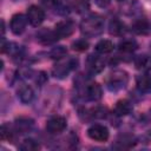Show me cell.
<instances>
[{"label": "cell", "mask_w": 151, "mask_h": 151, "mask_svg": "<svg viewBox=\"0 0 151 151\" xmlns=\"http://www.w3.org/2000/svg\"><path fill=\"white\" fill-rule=\"evenodd\" d=\"M104 19L103 17L98 14H92L86 17L81 22H80V31L85 37L92 38L97 37L103 33L104 31Z\"/></svg>", "instance_id": "6da1fadb"}, {"label": "cell", "mask_w": 151, "mask_h": 151, "mask_svg": "<svg viewBox=\"0 0 151 151\" xmlns=\"http://www.w3.org/2000/svg\"><path fill=\"white\" fill-rule=\"evenodd\" d=\"M127 83H129V74L123 70H117L109 74L106 79V87L110 91L117 92L123 90L127 85Z\"/></svg>", "instance_id": "7a4b0ae2"}, {"label": "cell", "mask_w": 151, "mask_h": 151, "mask_svg": "<svg viewBox=\"0 0 151 151\" xmlns=\"http://www.w3.org/2000/svg\"><path fill=\"white\" fill-rule=\"evenodd\" d=\"M78 65V60L76 58H68L67 60H63V61H59L58 64L54 65L52 72H53V76L55 78H59V79H63L65 77H67V74L74 70Z\"/></svg>", "instance_id": "3957f363"}, {"label": "cell", "mask_w": 151, "mask_h": 151, "mask_svg": "<svg viewBox=\"0 0 151 151\" xmlns=\"http://www.w3.org/2000/svg\"><path fill=\"white\" fill-rule=\"evenodd\" d=\"M109 130L100 124H93L87 129V136L96 142H105L109 139Z\"/></svg>", "instance_id": "277c9868"}, {"label": "cell", "mask_w": 151, "mask_h": 151, "mask_svg": "<svg viewBox=\"0 0 151 151\" xmlns=\"http://www.w3.org/2000/svg\"><path fill=\"white\" fill-rule=\"evenodd\" d=\"M66 129V119L61 116H53L46 122V131L52 134L63 132Z\"/></svg>", "instance_id": "5b68a950"}, {"label": "cell", "mask_w": 151, "mask_h": 151, "mask_svg": "<svg viewBox=\"0 0 151 151\" xmlns=\"http://www.w3.org/2000/svg\"><path fill=\"white\" fill-rule=\"evenodd\" d=\"M27 22H28V19L27 17H25L24 14L19 13V14H14L11 19V24H9V27H11V31L13 34L15 35H20L25 32L26 29V26H27Z\"/></svg>", "instance_id": "8992f818"}, {"label": "cell", "mask_w": 151, "mask_h": 151, "mask_svg": "<svg viewBox=\"0 0 151 151\" xmlns=\"http://www.w3.org/2000/svg\"><path fill=\"white\" fill-rule=\"evenodd\" d=\"M83 93L84 97L87 100H92V101H97L101 98V87L99 86V84L94 83V81H88L86 84H84V88H83Z\"/></svg>", "instance_id": "52a82bcc"}, {"label": "cell", "mask_w": 151, "mask_h": 151, "mask_svg": "<svg viewBox=\"0 0 151 151\" xmlns=\"http://www.w3.org/2000/svg\"><path fill=\"white\" fill-rule=\"evenodd\" d=\"M85 66H86V71L90 74H98L100 73L104 67H105V63L101 58L97 57V55H88L86 61H85Z\"/></svg>", "instance_id": "ba28073f"}, {"label": "cell", "mask_w": 151, "mask_h": 151, "mask_svg": "<svg viewBox=\"0 0 151 151\" xmlns=\"http://www.w3.org/2000/svg\"><path fill=\"white\" fill-rule=\"evenodd\" d=\"M26 17L28 19V22L32 26L37 27V26H39L44 21V19H45V12L40 7H38L35 5H32L27 9V15Z\"/></svg>", "instance_id": "9c48e42d"}, {"label": "cell", "mask_w": 151, "mask_h": 151, "mask_svg": "<svg viewBox=\"0 0 151 151\" xmlns=\"http://www.w3.org/2000/svg\"><path fill=\"white\" fill-rule=\"evenodd\" d=\"M74 28H76L74 22L70 19H66V20L59 21L55 25L54 31L59 38H66V37H70L74 32Z\"/></svg>", "instance_id": "30bf717a"}, {"label": "cell", "mask_w": 151, "mask_h": 151, "mask_svg": "<svg viewBox=\"0 0 151 151\" xmlns=\"http://www.w3.org/2000/svg\"><path fill=\"white\" fill-rule=\"evenodd\" d=\"M58 39H59V37L57 35L54 29L52 31V29H48V28H42V29L38 31V33H37V40L42 45L53 44Z\"/></svg>", "instance_id": "8fae6325"}, {"label": "cell", "mask_w": 151, "mask_h": 151, "mask_svg": "<svg viewBox=\"0 0 151 151\" xmlns=\"http://www.w3.org/2000/svg\"><path fill=\"white\" fill-rule=\"evenodd\" d=\"M17 93H18L19 100L22 104H28L34 98V91H33V88L29 85H26V84H22L21 86H19Z\"/></svg>", "instance_id": "7c38bea8"}, {"label": "cell", "mask_w": 151, "mask_h": 151, "mask_svg": "<svg viewBox=\"0 0 151 151\" xmlns=\"http://www.w3.org/2000/svg\"><path fill=\"white\" fill-rule=\"evenodd\" d=\"M33 125H34L33 119L27 118V117H20L14 123V130L18 133H26L32 130Z\"/></svg>", "instance_id": "4fadbf2b"}, {"label": "cell", "mask_w": 151, "mask_h": 151, "mask_svg": "<svg viewBox=\"0 0 151 151\" xmlns=\"http://www.w3.org/2000/svg\"><path fill=\"white\" fill-rule=\"evenodd\" d=\"M134 66L139 71H150L151 70V55L142 54L134 59Z\"/></svg>", "instance_id": "5bb4252c"}, {"label": "cell", "mask_w": 151, "mask_h": 151, "mask_svg": "<svg viewBox=\"0 0 151 151\" xmlns=\"http://www.w3.org/2000/svg\"><path fill=\"white\" fill-rule=\"evenodd\" d=\"M136 85L140 92H150L151 91V76L149 74L138 76L136 79Z\"/></svg>", "instance_id": "9a60e30c"}, {"label": "cell", "mask_w": 151, "mask_h": 151, "mask_svg": "<svg viewBox=\"0 0 151 151\" xmlns=\"http://www.w3.org/2000/svg\"><path fill=\"white\" fill-rule=\"evenodd\" d=\"M109 32L111 35H123L125 33V25L117 18L112 19L110 21V25H109Z\"/></svg>", "instance_id": "2e32d148"}, {"label": "cell", "mask_w": 151, "mask_h": 151, "mask_svg": "<svg viewBox=\"0 0 151 151\" xmlns=\"http://www.w3.org/2000/svg\"><path fill=\"white\" fill-rule=\"evenodd\" d=\"M132 111V104L129 100H119L114 106V113L117 116H127Z\"/></svg>", "instance_id": "e0dca14e"}, {"label": "cell", "mask_w": 151, "mask_h": 151, "mask_svg": "<svg viewBox=\"0 0 151 151\" xmlns=\"http://www.w3.org/2000/svg\"><path fill=\"white\" fill-rule=\"evenodd\" d=\"M113 42L107 40V39H103L100 41L97 42L96 45V51L98 53H101V54H106V53H110L113 51Z\"/></svg>", "instance_id": "ac0fdd59"}, {"label": "cell", "mask_w": 151, "mask_h": 151, "mask_svg": "<svg viewBox=\"0 0 151 151\" xmlns=\"http://www.w3.org/2000/svg\"><path fill=\"white\" fill-rule=\"evenodd\" d=\"M72 8L79 14L85 13L90 9V0H74L72 4Z\"/></svg>", "instance_id": "d6986e66"}, {"label": "cell", "mask_w": 151, "mask_h": 151, "mask_svg": "<svg viewBox=\"0 0 151 151\" xmlns=\"http://www.w3.org/2000/svg\"><path fill=\"white\" fill-rule=\"evenodd\" d=\"M138 47V44L136 42V40H132V39H126V40H123L119 42V51L120 52H133L136 48Z\"/></svg>", "instance_id": "ffe728a7"}, {"label": "cell", "mask_w": 151, "mask_h": 151, "mask_svg": "<svg viewBox=\"0 0 151 151\" xmlns=\"http://www.w3.org/2000/svg\"><path fill=\"white\" fill-rule=\"evenodd\" d=\"M67 54V50L65 46H57V47H53L51 51H50V58L52 59H55V60H61L66 57Z\"/></svg>", "instance_id": "44dd1931"}, {"label": "cell", "mask_w": 151, "mask_h": 151, "mask_svg": "<svg viewBox=\"0 0 151 151\" xmlns=\"http://www.w3.org/2000/svg\"><path fill=\"white\" fill-rule=\"evenodd\" d=\"M19 147H20L21 150H24V151H34V150H38L40 146H39L38 142H35L34 139L28 138V139H25V140L20 144Z\"/></svg>", "instance_id": "7402d4cb"}, {"label": "cell", "mask_w": 151, "mask_h": 151, "mask_svg": "<svg viewBox=\"0 0 151 151\" xmlns=\"http://www.w3.org/2000/svg\"><path fill=\"white\" fill-rule=\"evenodd\" d=\"M132 28H133V31H134L136 33H138V34H145V33L147 32L149 26H147V22H146L144 19H140V20H137V21L133 24Z\"/></svg>", "instance_id": "603a6c76"}, {"label": "cell", "mask_w": 151, "mask_h": 151, "mask_svg": "<svg viewBox=\"0 0 151 151\" xmlns=\"http://www.w3.org/2000/svg\"><path fill=\"white\" fill-rule=\"evenodd\" d=\"M1 139L2 140H11L12 139V137H13V130L9 127V125H7V124H2V126H1Z\"/></svg>", "instance_id": "cb8c5ba5"}, {"label": "cell", "mask_w": 151, "mask_h": 151, "mask_svg": "<svg viewBox=\"0 0 151 151\" xmlns=\"http://www.w3.org/2000/svg\"><path fill=\"white\" fill-rule=\"evenodd\" d=\"M72 47H73V50L78 51V52H83V51H86L87 50L88 42L85 39H78V40H76L72 44Z\"/></svg>", "instance_id": "d4e9b609"}, {"label": "cell", "mask_w": 151, "mask_h": 151, "mask_svg": "<svg viewBox=\"0 0 151 151\" xmlns=\"http://www.w3.org/2000/svg\"><path fill=\"white\" fill-rule=\"evenodd\" d=\"M91 117L93 118H104L106 116V110L103 107H96L91 110Z\"/></svg>", "instance_id": "484cf974"}, {"label": "cell", "mask_w": 151, "mask_h": 151, "mask_svg": "<svg viewBox=\"0 0 151 151\" xmlns=\"http://www.w3.org/2000/svg\"><path fill=\"white\" fill-rule=\"evenodd\" d=\"M40 2L46 8H55L59 4V0H40Z\"/></svg>", "instance_id": "4316f807"}, {"label": "cell", "mask_w": 151, "mask_h": 151, "mask_svg": "<svg viewBox=\"0 0 151 151\" xmlns=\"http://www.w3.org/2000/svg\"><path fill=\"white\" fill-rule=\"evenodd\" d=\"M94 2H96L97 6L104 8V7H107L111 4V0H94Z\"/></svg>", "instance_id": "83f0119b"}, {"label": "cell", "mask_w": 151, "mask_h": 151, "mask_svg": "<svg viewBox=\"0 0 151 151\" xmlns=\"http://www.w3.org/2000/svg\"><path fill=\"white\" fill-rule=\"evenodd\" d=\"M118 1H122V0H118Z\"/></svg>", "instance_id": "f1b7e54d"}]
</instances>
